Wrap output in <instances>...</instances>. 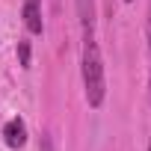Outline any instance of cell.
Here are the masks:
<instances>
[{"label": "cell", "mask_w": 151, "mask_h": 151, "mask_svg": "<svg viewBox=\"0 0 151 151\" xmlns=\"http://www.w3.org/2000/svg\"><path fill=\"white\" fill-rule=\"evenodd\" d=\"M80 71H83V89H86L89 107H101V104H104V95H107V80H104L101 47H98V42L92 39V30H86V39H83Z\"/></svg>", "instance_id": "cell-1"}, {"label": "cell", "mask_w": 151, "mask_h": 151, "mask_svg": "<svg viewBox=\"0 0 151 151\" xmlns=\"http://www.w3.org/2000/svg\"><path fill=\"white\" fill-rule=\"evenodd\" d=\"M21 15H24V27L33 33V36H39L42 33V3L39 0H24V9H21Z\"/></svg>", "instance_id": "cell-3"}, {"label": "cell", "mask_w": 151, "mask_h": 151, "mask_svg": "<svg viewBox=\"0 0 151 151\" xmlns=\"http://www.w3.org/2000/svg\"><path fill=\"white\" fill-rule=\"evenodd\" d=\"M3 142L9 148H15V151L27 145V124H24V119H9L3 124Z\"/></svg>", "instance_id": "cell-2"}, {"label": "cell", "mask_w": 151, "mask_h": 151, "mask_svg": "<svg viewBox=\"0 0 151 151\" xmlns=\"http://www.w3.org/2000/svg\"><path fill=\"white\" fill-rule=\"evenodd\" d=\"M74 9H77V18H80L83 30H92V24H95V0H74Z\"/></svg>", "instance_id": "cell-4"}, {"label": "cell", "mask_w": 151, "mask_h": 151, "mask_svg": "<svg viewBox=\"0 0 151 151\" xmlns=\"http://www.w3.org/2000/svg\"><path fill=\"white\" fill-rule=\"evenodd\" d=\"M18 59H21L24 68L30 65V42H18Z\"/></svg>", "instance_id": "cell-5"}, {"label": "cell", "mask_w": 151, "mask_h": 151, "mask_svg": "<svg viewBox=\"0 0 151 151\" xmlns=\"http://www.w3.org/2000/svg\"><path fill=\"white\" fill-rule=\"evenodd\" d=\"M148 98H151V83H148Z\"/></svg>", "instance_id": "cell-7"}, {"label": "cell", "mask_w": 151, "mask_h": 151, "mask_svg": "<svg viewBox=\"0 0 151 151\" xmlns=\"http://www.w3.org/2000/svg\"><path fill=\"white\" fill-rule=\"evenodd\" d=\"M124 3H130V0H124Z\"/></svg>", "instance_id": "cell-8"}, {"label": "cell", "mask_w": 151, "mask_h": 151, "mask_svg": "<svg viewBox=\"0 0 151 151\" xmlns=\"http://www.w3.org/2000/svg\"><path fill=\"white\" fill-rule=\"evenodd\" d=\"M148 151H151V148H148Z\"/></svg>", "instance_id": "cell-9"}, {"label": "cell", "mask_w": 151, "mask_h": 151, "mask_svg": "<svg viewBox=\"0 0 151 151\" xmlns=\"http://www.w3.org/2000/svg\"><path fill=\"white\" fill-rule=\"evenodd\" d=\"M145 36H148V50H151V9H148V21H145Z\"/></svg>", "instance_id": "cell-6"}]
</instances>
